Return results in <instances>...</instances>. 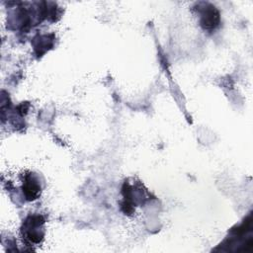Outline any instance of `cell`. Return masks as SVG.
<instances>
[{"label":"cell","instance_id":"cell-1","mask_svg":"<svg viewBox=\"0 0 253 253\" xmlns=\"http://www.w3.org/2000/svg\"><path fill=\"white\" fill-rule=\"evenodd\" d=\"M43 223L44 219L41 215L28 216L22 227L23 238L30 243H40L43 237Z\"/></svg>","mask_w":253,"mask_h":253},{"label":"cell","instance_id":"cell-2","mask_svg":"<svg viewBox=\"0 0 253 253\" xmlns=\"http://www.w3.org/2000/svg\"><path fill=\"white\" fill-rule=\"evenodd\" d=\"M200 10V24L206 31H212L219 25V13L214 6L203 3Z\"/></svg>","mask_w":253,"mask_h":253},{"label":"cell","instance_id":"cell-3","mask_svg":"<svg viewBox=\"0 0 253 253\" xmlns=\"http://www.w3.org/2000/svg\"><path fill=\"white\" fill-rule=\"evenodd\" d=\"M23 193L28 201L36 200L41 193V186L37 177L33 174H28L25 176L23 183Z\"/></svg>","mask_w":253,"mask_h":253}]
</instances>
